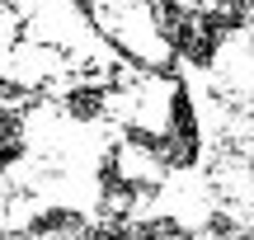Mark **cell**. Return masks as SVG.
Wrapping results in <instances>:
<instances>
[{
  "label": "cell",
  "instance_id": "1",
  "mask_svg": "<svg viewBox=\"0 0 254 240\" xmlns=\"http://www.w3.org/2000/svg\"><path fill=\"white\" fill-rule=\"evenodd\" d=\"M127 141H136L141 151H151L165 170H189L198 160V118L184 85L165 90V118L160 127H127Z\"/></svg>",
  "mask_w": 254,
  "mask_h": 240
},
{
  "label": "cell",
  "instance_id": "2",
  "mask_svg": "<svg viewBox=\"0 0 254 240\" xmlns=\"http://www.w3.org/2000/svg\"><path fill=\"white\" fill-rule=\"evenodd\" d=\"M5 240H104V231H99V222L71 212V207H47L24 231H9Z\"/></svg>",
  "mask_w": 254,
  "mask_h": 240
},
{
  "label": "cell",
  "instance_id": "3",
  "mask_svg": "<svg viewBox=\"0 0 254 240\" xmlns=\"http://www.w3.org/2000/svg\"><path fill=\"white\" fill-rule=\"evenodd\" d=\"M66 113H71L75 122H90V118H99L104 109H109V90L104 85H75V90H66Z\"/></svg>",
  "mask_w": 254,
  "mask_h": 240
},
{
  "label": "cell",
  "instance_id": "4",
  "mask_svg": "<svg viewBox=\"0 0 254 240\" xmlns=\"http://www.w3.org/2000/svg\"><path fill=\"white\" fill-rule=\"evenodd\" d=\"M123 240H189V231L170 217H151V222H132Z\"/></svg>",
  "mask_w": 254,
  "mask_h": 240
},
{
  "label": "cell",
  "instance_id": "5",
  "mask_svg": "<svg viewBox=\"0 0 254 240\" xmlns=\"http://www.w3.org/2000/svg\"><path fill=\"white\" fill-rule=\"evenodd\" d=\"M221 28L226 33H240V28H254V0H212Z\"/></svg>",
  "mask_w": 254,
  "mask_h": 240
},
{
  "label": "cell",
  "instance_id": "6",
  "mask_svg": "<svg viewBox=\"0 0 254 240\" xmlns=\"http://www.w3.org/2000/svg\"><path fill=\"white\" fill-rule=\"evenodd\" d=\"M19 151H24V137H19V113H5V165H14Z\"/></svg>",
  "mask_w": 254,
  "mask_h": 240
}]
</instances>
